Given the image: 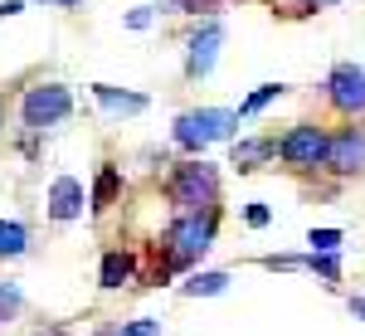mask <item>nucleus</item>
Wrapping results in <instances>:
<instances>
[{
	"mask_svg": "<svg viewBox=\"0 0 365 336\" xmlns=\"http://www.w3.org/2000/svg\"><path fill=\"white\" fill-rule=\"evenodd\" d=\"M215 234H220V210H185L166 224L156 249L170 258V268H190L200 263V253L215 249Z\"/></svg>",
	"mask_w": 365,
	"mask_h": 336,
	"instance_id": "1",
	"label": "nucleus"
},
{
	"mask_svg": "<svg viewBox=\"0 0 365 336\" xmlns=\"http://www.w3.org/2000/svg\"><path fill=\"white\" fill-rule=\"evenodd\" d=\"M161 190L175 205V215H185V210H220V170L210 166L205 156L175 161Z\"/></svg>",
	"mask_w": 365,
	"mask_h": 336,
	"instance_id": "2",
	"label": "nucleus"
},
{
	"mask_svg": "<svg viewBox=\"0 0 365 336\" xmlns=\"http://www.w3.org/2000/svg\"><path fill=\"white\" fill-rule=\"evenodd\" d=\"M239 117H244V112H229V108H190V112H180V117L170 122V141H175L180 151L200 156L205 146L234 137Z\"/></svg>",
	"mask_w": 365,
	"mask_h": 336,
	"instance_id": "3",
	"label": "nucleus"
},
{
	"mask_svg": "<svg viewBox=\"0 0 365 336\" xmlns=\"http://www.w3.org/2000/svg\"><path fill=\"white\" fill-rule=\"evenodd\" d=\"M327 151H331V132L317 127V122H292L278 137V161L297 175L307 170H327Z\"/></svg>",
	"mask_w": 365,
	"mask_h": 336,
	"instance_id": "4",
	"label": "nucleus"
},
{
	"mask_svg": "<svg viewBox=\"0 0 365 336\" xmlns=\"http://www.w3.org/2000/svg\"><path fill=\"white\" fill-rule=\"evenodd\" d=\"M68 112H73V93L63 83H34V88H25V98H20V122H25L29 132L54 127Z\"/></svg>",
	"mask_w": 365,
	"mask_h": 336,
	"instance_id": "5",
	"label": "nucleus"
},
{
	"mask_svg": "<svg viewBox=\"0 0 365 336\" xmlns=\"http://www.w3.org/2000/svg\"><path fill=\"white\" fill-rule=\"evenodd\" d=\"M327 108L346 122H365V68L361 63H336L327 73Z\"/></svg>",
	"mask_w": 365,
	"mask_h": 336,
	"instance_id": "6",
	"label": "nucleus"
},
{
	"mask_svg": "<svg viewBox=\"0 0 365 336\" xmlns=\"http://www.w3.org/2000/svg\"><path fill=\"white\" fill-rule=\"evenodd\" d=\"M327 170L351 180V175H365V127L361 122H346L331 132V151H327Z\"/></svg>",
	"mask_w": 365,
	"mask_h": 336,
	"instance_id": "7",
	"label": "nucleus"
},
{
	"mask_svg": "<svg viewBox=\"0 0 365 336\" xmlns=\"http://www.w3.org/2000/svg\"><path fill=\"white\" fill-rule=\"evenodd\" d=\"M220 49H225V25H220V20L200 25L195 34H190V44H185V78H205V73L215 68Z\"/></svg>",
	"mask_w": 365,
	"mask_h": 336,
	"instance_id": "8",
	"label": "nucleus"
},
{
	"mask_svg": "<svg viewBox=\"0 0 365 336\" xmlns=\"http://www.w3.org/2000/svg\"><path fill=\"white\" fill-rule=\"evenodd\" d=\"M268 161H278V137H244L229 146V166L239 170V175L268 166Z\"/></svg>",
	"mask_w": 365,
	"mask_h": 336,
	"instance_id": "9",
	"label": "nucleus"
},
{
	"mask_svg": "<svg viewBox=\"0 0 365 336\" xmlns=\"http://www.w3.org/2000/svg\"><path fill=\"white\" fill-rule=\"evenodd\" d=\"M83 215V180H73V175H58L54 185H49V220L54 224H68Z\"/></svg>",
	"mask_w": 365,
	"mask_h": 336,
	"instance_id": "10",
	"label": "nucleus"
},
{
	"mask_svg": "<svg viewBox=\"0 0 365 336\" xmlns=\"http://www.w3.org/2000/svg\"><path fill=\"white\" fill-rule=\"evenodd\" d=\"M98 282L117 292V287H127V282H137V253L127 249H108L103 253V263H98Z\"/></svg>",
	"mask_w": 365,
	"mask_h": 336,
	"instance_id": "11",
	"label": "nucleus"
},
{
	"mask_svg": "<svg viewBox=\"0 0 365 336\" xmlns=\"http://www.w3.org/2000/svg\"><path fill=\"white\" fill-rule=\"evenodd\" d=\"M117 195H122V170H117L113 161H103L98 175H93V190H88V210H93V215H108L117 205Z\"/></svg>",
	"mask_w": 365,
	"mask_h": 336,
	"instance_id": "12",
	"label": "nucleus"
},
{
	"mask_svg": "<svg viewBox=\"0 0 365 336\" xmlns=\"http://www.w3.org/2000/svg\"><path fill=\"white\" fill-rule=\"evenodd\" d=\"M93 98H98L108 112H117V117L146 112V98H141V93H122V88H113V83H93Z\"/></svg>",
	"mask_w": 365,
	"mask_h": 336,
	"instance_id": "13",
	"label": "nucleus"
},
{
	"mask_svg": "<svg viewBox=\"0 0 365 336\" xmlns=\"http://www.w3.org/2000/svg\"><path fill=\"white\" fill-rule=\"evenodd\" d=\"M29 249V229L15 220H0V258H20Z\"/></svg>",
	"mask_w": 365,
	"mask_h": 336,
	"instance_id": "14",
	"label": "nucleus"
},
{
	"mask_svg": "<svg viewBox=\"0 0 365 336\" xmlns=\"http://www.w3.org/2000/svg\"><path fill=\"white\" fill-rule=\"evenodd\" d=\"M282 93H287V83H263V88H253L249 98L239 103V112H244V117H253V112H263L268 103H278Z\"/></svg>",
	"mask_w": 365,
	"mask_h": 336,
	"instance_id": "15",
	"label": "nucleus"
},
{
	"mask_svg": "<svg viewBox=\"0 0 365 336\" xmlns=\"http://www.w3.org/2000/svg\"><path fill=\"white\" fill-rule=\"evenodd\" d=\"M273 15H317V10H331L341 0H268Z\"/></svg>",
	"mask_w": 365,
	"mask_h": 336,
	"instance_id": "16",
	"label": "nucleus"
},
{
	"mask_svg": "<svg viewBox=\"0 0 365 336\" xmlns=\"http://www.w3.org/2000/svg\"><path fill=\"white\" fill-rule=\"evenodd\" d=\"M225 287H229V273H200V278L185 282L190 297H215V292H225Z\"/></svg>",
	"mask_w": 365,
	"mask_h": 336,
	"instance_id": "17",
	"label": "nucleus"
},
{
	"mask_svg": "<svg viewBox=\"0 0 365 336\" xmlns=\"http://www.w3.org/2000/svg\"><path fill=\"white\" fill-rule=\"evenodd\" d=\"M307 268H312V273H322L327 282H341V258H336V253H307Z\"/></svg>",
	"mask_w": 365,
	"mask_h": 336,
	"instance_id": "18",
	"label": "nucleus"
},
{
	"mask_svg": "<svg viewBox=\"0 0 365 336\" xmlns=\"http://www.w3.org/2000/svg\"><path fill=\"white\" fill-rule=\"evenodd\" d=\"M307 244H312V253H336L341 249V229H312Z\"/></svg>",
	"mask_w": 365,
	"mask_h": 336,
	"instance_id": "19",
	"label": "nucleus"
},
{
	"mask_svg": "<svg viewBox=\"0 0 365 336\" xmlns=\"http://www.w3.org/2000/svg\"><path fill=\"white\" fill-rule=\"evenodd\" d=\"M20 302H25L20 287H15V282H0V322H10V317L20 312Z\"/></svg>",
	"mask_w": 365,
	"mask_h": 336,
	"instance_id": "20",
	"label": "nucleus"
},
{
	"mask_svg": "<svg viewBox=\"0 0 365 336\" xmlns=\"http://www.w3.org/2000/svg\"><path fill=\"white\" fill-rule=\"evenodd\" d=\"M180 15H215L220 10V0H170Z\"/></svg>",
	"mask_w": 365,
	"mask_h": 336,
	"instance_id": "21",
	"label": "nucleus"
},
{
	"mask_svg": "<svg viewBox=\"0 0 365 336\" xmlns=\"http://www.w3.org/2000/svg\"><path fill=\"white\" fill-rule=\"evenodd\" d=\"M244 220H249V224H253V229H263V224L273 220V210H268V205H258V200H253L249 210H244Z\"/></svg>",
	"mask_w": 365,
	"mask_h": 336,
	"instance_id": "22",
	"label": "nucleus"
},
{
	"mask_svg": "<svg viewBox=\"0 0 365 336\" xmlns=\"http://www.w3.org/2000/svg\"><path fill=\"white\" fill-rule=\"evenodd\" d=\"M161 332V322H151V317H141V322H132V327H122V336H156Z\"/></svg>",
	"mask_w": 365,
	"mask_h": 336,
	"instance_id": "23",
	"label": "nucleus"
},
{
	"mask_svg": "<svg viewBox=\"0 0 365 336\" xmlns=\"http://www.w3.org/2000/svg\"><path fill=\"white\" fill-rule=\"evenodd\" d=\"M5 15H20V0H0V20Z\"/></svg>",
	"mask_w": 365,
	"mask_h": 336,
	"instance_id": "24",
	"label": "nucleus"
},
{
	"mask_svg": "<svg viewBox=\"0 0 365 336\" xmlns=\"http://www.w3.org/2000/svg\"><path fill=\"white\" fill-rule=\"evenodd\" d=\"M351 312H361V317H365V297H351Z\"/></svg>",
	"mask_w": 365,
	"mask_h": 336,
	"instance_id": "25",
	"label": "nucleus"
},
{
	"mask_svg": "<svg viewBox=\"0 0 365 336\" xmlns=\"http://www.w3.org/2000/svg\"><path fill=\"white\" fill-rule=\"evenodd\" d=\"M44 5H63L68 10V5H83V0H44Z\"/></svg>",
	"mask_w": 365,
	"mask_h": 336,
	"instance_id": "26",
	"label": "nucleus"
},
{
	"mask_svg": "<svg viewBox=\"0 0 365 336\" xmlns=\"http://www.w3.org/2000/svg\"><path fill=\"white\" fill-rule=\"evenodd\" d=\"M98 336H122V327H103V332H98Z\"/></svg>",
	"mask_w": 365,
	"mask_h": 336,
	"instance_id": "27",
	"label": "nucleus"
},
{
	"mask_svg": "<svg viewBox=\"0 0 365 336\" xmlns=\"http://www.w3.org/2000/svg\"><path fill=\"white\" fill-rule=\"evenodd\" d=\"M5 112H10V103H5V93H0V122H5Z\"/></svg>",
	"mask_w": 365,
	"mask_h": 336,
	"instance_id": "28",
	"label": "nucleus"
}]
</instances>
